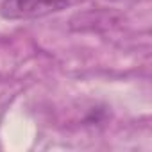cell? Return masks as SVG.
<instances>
[{
	"label": "cell",
	"instance_id": "obj_1",
	"mask_svg": "<svg viewBox=\"0 0 152 152\" xmlns=\"http://www.w3.org/2000/svg\"><path fill=\"white\" fill-rule=\"evenodd\" d=\"M84 0H4L0 15L6 20H32L61 13Z\"/></svg>",
	"mask_w": 152,
	"mask_h": 152
},
{
	"label": "cell",
	"instance_id": "obj_2",
	"mask_svg": "<svg viewBox=\"0 0 152 152\" xmlns=\"http://www.w3.org/2000/svg\"><path fill=\"white\" fill-rule=\"evenodd\" d=\"M111 2H140V0H111Z\"/></svg>",
	"mask_w": 152,
	"mask_h": 152
}]
</instances>
